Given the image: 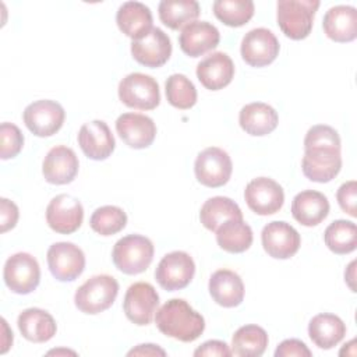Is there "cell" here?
I'll return each mask as SVG.
<instances>
[{"label": "cell", "instance_id": "1", "mask_svg": "<svg viewBox=\"0 0 357 357\" xmlns=\"http://www.w3.org/2000/svg\"><path fill=\"white\" fill-rule=\"evenodd\" d=\"M155 324L163 335L184 343L197 340L205 329L204 317L183 298L166 301L156 311Z\"/></svg>", "mask_w": 357, "mask_h": 357}, {"label": "cell", "instance_id": "2", "mask_svg": "<svg viewBox=\"0 0 357 357\" xmlns=\"http://www.w3.org/2000/svg\"><path fill=\"white\" fill-rule=\"evenodd\" d=\"M152 241L141 234H128L116 241L112 259L114 266L126 275L145 272L153 259Z\"/></svg>", "mask_w": 357, "mask_h": 357}, {"label": "cell", "instance_id": "3", "mask_svg": "<svg viewBox=\"0 0 357 357\" xmlns=\"http://www.w3.org/2000/svg\"><path fill=\"white\" fill-rule=\"evenodd\" d=\"M318 0H279L276 4V20L282 32L293 39H305L314 24Z\"/></svg>", "mask_w": 357, "mask_h": 357}, {"label": "cell", "instance_id": "4", "mask_svg": "<svg viewBox=\"0 0 357 357\" xmlns=\"http://www.w3.org/2000/svg\"><path fill=\"white\" fill-rule=\"evenodd\" d=\"M119 294V283L110 275H95L82 283L74 296L75 307L89 315L110 308Z\"/></svg>", "mask_w": 357, "mask_h": 357}, {"label": "cell", "instance_id": "5", "mask_svg": "<svg viewBox=\"0 0 357 357\" xmlns=\"http://www.w3.org/2000/svg\"><path fill=\"white\" fill-rule=\"evenodd\" d=\"M119 98L131 109L152 110L160 103L159 85L148 74L131 73L120 81Z\"/></svg>", "mask_w": 357, "mask_h": 357}, {"label": "cell", "instance_id": "6", "mask_svg": "<svg viewBox=\"0 0 357 357\" xmlns=\"http://www.w3.org/2000/svg\"><path fill=\"white\" fill-rule=\"evenodd\" d=\"M233 163L226 151L218 146H209L201 151L194 163V173L205 187L218 188L225 185L231 176Z\"/></svg>", "mask_w": 357, "mask_h": 357}, {"label": "cell", "instance_id": "7", "mask_svg": "<svg viewBox=\"0 0 357 357\" xmlns=\"http://www.w3.org/2000/svg\"><path fill=\"white\" fill-rule=\"evenodd\" d=\"M6 286L17 294L32 293L40 282V268L35 257L17 252L7 258L3 269Z\"/></svg>", "mask_w": 357, "mask_h": 357}, {"label": "cell", "instance_id": "8", "mask_svg": "<svg viewBox=\"0 0 357 357\" xmlns=\"http://www.w3.org/2000/svg\"><path fill=\"white\" fill-rule=\"evenodd\" d=\"M195 273L194 259L185 251H172L158 264L155 279L159 286L167 291H176L187 287Z\"/></svg>", "mask_w": 357, "mask_h": 357}, {"label": "cell", "instance_id": "9", "mask_svg": "<svg viewBox=\"0 0 357 357\" xmlns=\"http://www.w3.org/2000/svg\"><path fill=\"white\" fill-rule=\"evenodd\" d=\"M26 128L36 137H52L66 119L63 106L52 99H39L29 103L22 113Z\"/></svg>", "mask_w": 357, "mask_h": 357}, {"label": "cell", "instance_id": "10", "mask_svg": "<svg viewBox=\"0 0 357 357\" xmlns=\"http://www.w3.org/2000/svg\"><path fill=\"white\" fill-rule=\"evenodd\" d=\"M47 266L54 279L73 282L85 269L84 251L74 243H54L47 250Z\"/></svg>", "mask_w": 357, "mask_h": 357}, {"label": "cell", "instance_id": "11", "mask_svg": "<svg viewBox=\"0 0 357 357\" xmlns=\"http://www.w3.org/2000/svg\"><path fill=\"white\" fill-rule=\"evenodd\" d=\"M159 305V294L151 283L137 282L131 284L124 296L123 310L126 317L135 325L151 324Z\"/></svg>", "mask_w": 357, "mask_h": 357}, {"label": "cell", "instance_id": "12", "mask_svg": "<svg viewBox=\"0 0 357 357\" xmlns=\"http://www.w3.org/2000/svg\"><path fill=\"white\" fill-rule=\"evenodd\" d=\"M244 199L248 208L261 216L279 212L284 202V192L279 183L269 177L252 178L244 190Z\"/></svg>", "mask_w": 357, "mask_h": 357}, {"label": "cell", "instance_id": "13", "mask_svg": "<svg viewBox=\"0 0 357 357\" xmlns=\"http://www.w3.org/2000/svg\"><path fill=\"white\" fill-rule=\"evenodd\" d=\"M280 45L275 33L266 28L248 31L241 40V57L251 67H265L275 61Z\"/></svg>", "mask_w": 357, "mask_h": 357}, {"label": "cell", "instance_id": "14", "mask_svg": "<svg viewBox=\"0 0 357 357\" xmlns=\"http://www.w3.org/2000/svg\"><path fill=\"white\" fill-rule=\"evenodd\" d=\"M82 220V204L68 194L56 195L46 208V222L56 233L71 234L81 227Z\"/></svg>", "mask_w": 357, "mask_h": 357}, {"label": "cell", "instance_id": "15", "mask_svg": "<svg viewBox=\"0 0 357 357\" xmlns=\"http://www.w3.org/2000/svg\"><path fill=\"white\" fill-rule=\"evenodd\" d=\"M261 241L265 252L276 259L291 258L301 244L298 231L283 220L268 223L262 229Z\"/></svg>", "mask_w": 357, "mask_h": 357}, {"label": "cell", "instance_id": "16", "mask_svg": "<svg viewBox=\"0 0 357 357\" xmlns=\"http://www.w3.org/2000/svg\"><path fill=\"white\" fill-rule=\"evenodd\" d=\"M131 54L145 67H162L172 54L170 38L160 28H152L144 38L131 42Z\"/></svg>", "mask_w": 357, "mask_h": 357}, {"label": "cell", "instance_id": "17", "mask_svg": "<svg viewBox=\"0 0 357 357\" xmlns=\"http://www.w3.org/2000/svg\"><path fill=\"white\" fill-rule=\"evenodd\" d=\"M78 145L86 158L92 160H105L113 153L116 141L109 126L103 120H92L79 128Z\"/></svg>", "mask_w": 357, "mask_h": 357}, {"label": "cell", "instance_id": "18", "mask_svg": "<svg viewBox=\"0 0 357 357\" xmlns=\"http://www.w3.org/2000/svg\"><path fill=\"white\" fill-rule=\"evenodd\" d=\"M342 169V156L337 149L317 148L304 151L301 170L304 176L315 183L333 180Z\"/></svg>", "mask_w": 357, "mask_h": 357}, {"label": "cell", "instance_id": "19", "mask_svg": "<svg viewBox=\"0 0 357 357\" xmlns=\"http://www.w3.org/2000/svg\"><path fill=\"white\" fill-rule=\"evenodd\" d=\"M78 167L79 162L75 152L66 145H57L46 153L42 163V173L47 183L63 185L75 178Z\"/></svg>", "mask_w": 357, "mask_h": 357}, {"label": "cell", "instance_id": "20", "mask_svg": "<svg viewBox=\"0 0 357 357\" xmlns=\"http://www.w3.org/2000/svg\"><path fill=\"white\" fill-rule=\"evenodd\" d=\"M116 131L126 145L134 149L148 148L156 137V124L141 113H123L116 120Z\"/></svg>", "mask_w": 357, "mask_h": 357}, {"label": "cell", "instance_id": "21", "mask_svg": "<svg viewBox=\"0 0 357 357\" xmlns=\"http://www.w3.org/2000/svg\"><path fill=\"white\" fill-rule=\"evenodd\" d=\"M219 29L208 21H194L181 29L178 43L190 57H199L219 45Z\"/></svg>", "mask_w": 357, "mask_h": 357}, {"label": "cell", "instance_id": "22", "mask_svg": "<svg viewBox=\"0 0 357 357\" xmlns=\"http://www.w3.org/2000/svg\"><path fill=\"white\" fill-rule=\"evenodd\" d=\"M234 77V63L223 52H215L201 60L197 66V78L209 91L227 86Z\"/></svg>", "mask_w": 357, "mask_h": 357}, {"label": "cell", "instance_id": "23", "mask_svg": "<svg viewBox=\"0 0 357 357\" xmlns=\"http://www.w3.org/2000/svg\"><path fill=\"white\" fill-rule=\"evenodd\" d=\"M209 294L212 300L225 307L233 308L244 300V283L241 278L230 269H219L209 278Z\"/></svg>", "mask_w": 357, "mask_h": 357}, {"label": "cell", "instance_id": "24", "mask_svg": "<svg viewBox=\"0 0 357 357\" xmlns=\"http://www.w3.org/2000/svg\"><path fill=\"white\" fill-rule=\"evenodd\" d=\"M116 22L124 35L132 40H138L149 33L152 29L153 18L149 7L144 3L126 1L117 10Z\"/></svg>", "mask_w": 357, "mask_h": 357}, {"label": "cell", "instance_id": "25", "mask_svg": "<svg viewBox=\"0 0 357 357\" xmlns=\"http://www.w3.org/2000/svg\"><path fill=\"white\" fill-rule=\"evenodd\" d=\"M325 35L339 43L351 42L357 36V10L353 6L331 7L322 20Z\"/></svg>", "mask_w": 357, "mask_h": 357}, {"label": "cell", "instance_id": "26", "mask_svg": "<svg viewBox=\"0 0 357 357\" xmlns=\"http://www.w3.org/2000/svg\"><path fill=\"white\" fill-rule=\"evenodd\" d=\"M328 213L329 201L319 191L304 190L293 198L291 215L303 226H317L328 216Z\"/></svg>", "mask_w": 357, "mask_h": 357}, {"label": "cell", "instance_id": "27", "mask_svg": "<svg viewBox=\"0 0 357 357\" xmlns=\"http://www.w3.org/2000/svg\"><path fill=\"white\" fill-rule=\"evenodd\" d=\"M238 123L247 134L262 137L271 134L278 127L279 116L271 105L264 102H254L241 107Z\"/></svg>", "mask_w": 357, "mask_h": 357}, {"label": "cell", "instance_id": "28", "mask_svg": "<svg viewBox=\"0 0 357 357\" xmlns=\"http://www.w3.org/2000/svg\"><path fill=\"white\" fill-rule=\"evenodd\" d=\"M21 335L33 343H45L50 340L57 331L54 318L42 308H26L17 319Z\"/></svg>", "mask_w": 357, "mask_h": 357}, {"label": "cell", "instance_id": "29", "mask_svg": "<svg viewBox=\"0 0 357 357\" xmlns=\"http://www.w3.org/2000/svg\"><path fill=\"white\" fill-rule=\"evenodd\" d=\"M346 335L344 322L335 314H318L308 324V336L312 343L324 350L335 347Z\"/></svg>", "mask_w": 357, "mask_h": 357}, {"label": "cell", "instance_id": "30", "mask_svg": "<svg viewBox=\"0 0 357 357\" xmlns=\"http://www.w3.org/2000/svg\"><path fill=\"white\" fill-rule=\"evenodd\" d=\"M215 233L218 245L226 252L240 254L252 244V230L243 219H229Z\"/></svg>", "mask_w": 357, "mask_h": 357}, {"label": "cell", "instance_id": "31", "mask_svg": "<svg viewBox=\"0 0 357 357\" xmlns=\"http://www.w3.org/2000/svg\"><path fill=\"white\" fill-rule=\"evenodd\" d=\"M229 219H243L240 206L227 197H212L204 202L199 211V220L202 226L211 231H216L218 227Z\"/></svg>", "mask_w": 357, "mask_h": 357}, {"label": "cell", "instance_id": "32", "mask_svg": "<svg viewBox=\"0 0 357 357\" xmlns=\"http://www.w3.org/2000/svg\"><path fill=\"white\" fill-rule=\"evenodd\" d=\"M269 337L258 325L240 326L231 337V354L238 357H259L265 353Z\"/></svg>", "mask_w": 357, "mask_h": 357}, {"label": "cell", "instance_id": "33", "mask_svg": "<svg viewBox=\"0 0 357 357\" xmlns=\"http://www.w3.org/2000/svg\"><path fill=\"white\" fill-rule=\"evenodd\" d=\"M160 21L170 29H183L199 15V4L195 0H162L158 7Z\"/></svg>", "mask_w": 357, "mask_h": 357}, {"label": "cell", "instance_id": "34", "mask_svg": "<svg viewBox=\"0 0 357 357\" xmlns=\"http://www.w3.org/2000/svg\"><path fill=\"white\" fill-rule=\"evenodd\" d=\"M324 241L326 247L337 254L344 255L356 250L357 245V226L351 220L339 219L332 222L324 233Z\"/></svg>", "mask_w": 357, "mask_h": 357}, {"label": "cell", "instance_id": "35", "mask_svg": "<svg viewBox=\"0 0 357 357\" xmlns=\"http://www.w3.org/2000/svg\"><path fill=\"white\" fill-rule=\"evenodd\" d=\"M212 8L215 17L227 26H243L255 11L251 0H216Z\"/></svg>", "mask_w": 357, "mask_h": 357}, {"label": "cell", "instance_id": "36", "mask_svg": "<svg viewBox=\"0 0 357 357\" xmlns=\"http://www.w3.org/2000/svg\"><path fill=\"white\" fill-rule=\"evenodd\" d=\"M127 225L126 212L114 205H105L93 211L89 218L91 229L100 236H113Z\"/></svg>", "mask_w": 357, "mask_h": 357}, {"label": "cell", "instance_id": "37", "mask_svg": "<svg viewBox=\"0 0 357 357\" xmlns=\"http://www.w3.org/2000/svg\"><path fill=\"white\" fill-rule=\"evenodd\" d=\"M167 102L181 110L190 109L197 103V89L184 74H172L165 84Z\"/></svg>", "mask_w": 357, "mask_h": 357}, {"label": "cell", "instance_id": "38", "mask_svg": "<svg viewBox=\"0 0 357 357\" xmlns=\"http://www.w3.org/2000/svg\"><path fill=\"white\" fill-rule=\"evenodd\" d=\"M328 148L340 151V137L335 128L326 124L312 126L304 138V151Z\"/></svg>", "mask_w": 357, "mask_h": 357}, {"label": "cell", "instance_id": "39", "mask_svg": "<svg viewBox=\"0 0 357 357\" xmlns=\"http://www.w3.org/2000/svg\"><path fill=\"white\" fill-rule=\"evenodd\" d=\"M0 158L3 160L15 158L24 145V135L21 130L13 123H1L0 126Z\"/></svg>", "mask_w": 357, "mask_h": 357}, {"label": "cell", "instance_id": "40", "mask_svg": "<svg viewBox=\"0 0 357 357\" xmlns=\"http://www.w3.org/2000/svg\"><path fill=\"white\" fill-rule=\"evenodd\" d=\"M336 199L343 212L356 218L357 216V206H356L357 205V183H356V180L343 183L336 192Z\"/></svg>", "mask_w": 357, "mask_h": 357}, {"label": "cell", "instance_id": "41", "mask_svg": "<svg viewBox=\"0 0 357 357\" xmlns=\"http://www.w3.org/2000/svg\"><path fill=\"white\" fill-rule=\"evenodd\" d=\"M311 357V350L298 339H286L275 350V357Z\"/></svg>", "mask_w": 357, "mask_h": 357}, {"label": "cell", "instance_id": "42", "mask_svg": "<svg viewBox=\"0 0 357 357\" xmlns=\"http://www.w3.org/2000/svg\"><path fill=\"white\" fill-rule=\"evenodd\" d=\"M18 216V206L7 198H0V231L6 233L15 227Z\"/></svg>", "mask_w": 357, "mask_h": 357}, {"label": "cell", "instance_id": "43", "mask_svg": "<svg viewBox=\"0 0 357 357\" xmlns=\"http://www.w3.org/2000/svg\"><path fill=\"white\" fill-rule=\"evenodd\" d=\"M195 357H229L231 356V350L229 349V346L222 342V340H208L205 343H202L198 349H195L194 351Z\"/></svg>", "mask_w": 357, "mask_h": 357}, {"label": "cell", "instance_id": "44", "mask_svg": "<svg viewBox=\"0 0 357 357\" xmlns=\"http://www.w3.org/2000/svg\"><path fill=\"white\" fill-rule=\"evenodd\" d=\"M127 356H166V351L156 344H138L135 349H131Z\"/></svg>", "mask_w": 357, "mask_h": 357}, {"label": "cell", "instance_id": "45", "mask_svg": "<svg viewBox=\"0 0 357 357\" xmlns=\"http://www.w3.org/2000/svg\"><path fill=\"white\" fill-rule=\"evenodd\" d=\"M1 326H3V336H1V349H0V353L4 354L10 346L13 344V332L8 329V325H7V321L4 318H1Z\"/></svg>", "mask_w": 357, "mask_h": 357}, {"label": "cell", "instance_id": "46", "mask_svg": "<svg viewBox=\"0 0 357 357\" xmlns=\"http://www.w3.org/2000/svg\"><path fill=\"white\" fill-rule=\"evenodd\" d=\"M344 280L349 284L350 290L356 291V284H354V280H356V261H351L349 264V266L346 268V271H344Z\"/></svg>", "mask_w": 357, "mask_h": 357}, {"label": "cell", "instance_id": "47", "mask_svg": "<svg viewBox=\"0 0 357 357\" xmlns=\"http://www.w3.org/2000/svg\"><path fill=\"white\" fill-rule=\"evenodd\" d=\"M47 354H75V351H71V350H50Z\"/></svg>", "mask_w": 357, "mask_h": 357}]
</instances>
